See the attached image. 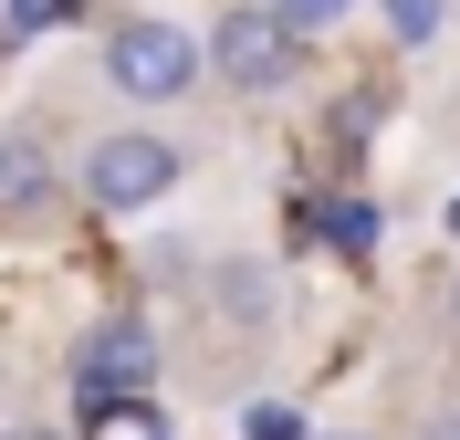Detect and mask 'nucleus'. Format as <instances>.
I'll return each instance as SVG.
<instances>
[{"label": "nucleus", "mask_w": 460, "mask_h": 440, "mask_svg": "<svg viewBox=\"0 0 460 440\" xmlns=\"http://www.w3.org/2000/svg\"><path fill=\"white\" fill-rule=\"evenodd\" d=\"M42 22H53V0H11V42H31Z\"/></svg>", "instance_id": "obj_10"}, {"label": "nucleus", "mask_w": 460, "mask_h": 440, "mask_svg": "<svg viewBox=\"0 0 460 440\" xmlns=\"http://www.w3.org/2000/svg\"><path fill=\"white\" fill-rule=\"evenodd\" d=\"M450 325H460V283H450Z\"/></svg>", "instance_id": "obj_13"}, {"label": "nucleus", "mask_w": 460, "mask_h": 440, "mask_svg": "<svg viewBox=\"0 0 460 440\" xmlns=\"http://www.w3.org/2000/svg\"><path fill=\"white\" fill-rule=\"evenodd\" d=\"M0 440H63V430H53V419H22V430H0Z\"/></svg>", "instance_id": "obj_11"}, {"label": "nucleus", "mask_w": 460, "mask_h": 440, "mask_svg": "<svg viewBox=\"0 0 460 440\" xmlns=\"http://www.w3.org/2000/svg\"><path fill=\"white\" fill-rule=\"evenodd\" d=\"M53 200H63V168L42 147V126H0V220H31Z\"/></svg>", "instance_id": "obj_5"}, {"label": "nucleus", "mask_w": 460, "mask_h": 440, "mask_svg": "<svg viewBox=\"0 0 460 440\" xmlns=\"http://www.w3.org/2000/svg\"><path fill=\"white\" fill-rule=\"evenodd\" d=\"M252 440H304V419H293V409H272V399H261V409H252Z\"/></svg>", "instance_id": "obj_9"}, {"label": "nucleus", "mask_w": 460, "mask_h": 440, "mask_svg": "<svg viewBox=\"0 0 460 440\" xmlns=\"http://www.w3.org/2000/svg\"><path fill=\"white\" fill-rule=\"evenodd\" d=\"M376 22H387V42H398V53H429L439 31H450V0H367Z\"/></svg>", "instance_id": "obj_6"}, {"label": "nucleus", "mask_w": 460, "mask_h": 440, "mask_svg": "<svg viewBox=\"0 0 460 440\" xmlns=\"http://www.w3.org/2000/svg\"><path fill=\"white\" fill-rule=\"evenodd\" d=\"M450 231H460V200H450Z\"/></svg>", "instance_id": "obj_14"}, {"label": "nucleus", "mask_w": 460, "mask_h": 440, "mask_svg": "<svg viewBox=\"0 0 460 440\" xmlns=\"http://www.w3.org/2000/svg\"><path fill=\"white\" fill-rule=\"evenodd\" d=\"M157 367H168V346H157L146 315H94L84 336H74V399H84V419L137 409L146 388H157Z\"/></svg>", "instance_id": "obj_3"}, {"label": "nucleus", "mask_w": 460, "mask_h": 440, "mask_svg": "<svg viewBox=\"0 0 460 440\" xmlns=\"http://www.w3.org/2000/svg\"><path fill=\"white\" fill-rule=\"evenodd\" d=\"M419 440H460V409H439V419H429V430H419Z\"/></svg>", "instance_id": "obj_12"}, {"label": "nucleus", "mask_w": 460, "mask_h": 440, "mask_svg": "<svg viewBox=\"0 0 460 440\" xmlns=\"http://www.w3.org/2000/svg\"><path fill=\"white\" fill-rule=\"evenodd\" d=\"M178 137H157V126H105V137L84 147V210H105V220H137V210H157L178 189Z\"/></svg>", "instance_id": "obj_4"}, {"label": "nucleus", "mask_w": 460, "mask_h": 440, "mask_svg": "<svg viewBox=\"0 0 460 440\" xmlns=\"http://www.w3.org/2000/svg\"><path fill=\"white\" fill-rule=\"evenodd\" d=\"M272 11H283V31H304V42H324V31H345L356 11H367V0H272Z\"/></svg>", "instance_id": "obj_7"}, {"label": "nucleus", "mask_w": 460, "mask_h": 440, "mask_svg": "<svg viewBox=\"0 0 460 440\" xmlns=\"http://www.w3.org/2000/svg\"><path fill=\"white\" fill-rule=\"evenodd\" d=\"M199 63L220 74L230 94H283V85H304L314 42H304V31H283V11H272V0H241V11H220V22L199 31Z\"/></svg>", "instance_id": "obj_2"}, {"label": "nucleus", "mask_w": 460, "mask_h": 440, "mask_svg": "<svg viewBox=\"0 0 460 440\" xmlns=\"http://www.w3.org/2000/svg\"><path fill=\"white\" fill-rule=\"evenodd\" d=\"M94 63H105V85L126 94V105H189V94L209 85L199 31H178L168 11H115L105 42H94Z\"/></svg>", "instance_id": "obj_1"}, {"label": "nucleus", "mask_w": 460, "mask_h": 440, "mask_svg": "<svg viewBox=\"0 0 460 440\" xmlns=\"http://www.w3.org/2000/svg\"><path fill=\"white\" fill-rule=\"evenodd\" d=\"M324 231H335L345 252H356V263H367V252H376V220H367V210H335V220H324Z\"/></svg>", "instance_id": "obj_8"}]
</instances>
